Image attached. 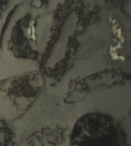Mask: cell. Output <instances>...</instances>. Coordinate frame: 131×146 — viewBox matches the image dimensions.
Instances as JSON below:
<instances>
[{
	"instance_id": "obj_1",
	"label": "cell",
	"mask_w": 131,
	"mask_h": 146,
	"mask_svg": "<svg viewBox=\"0 0 131 146\" xmlns=\"http://www.w3.org/2000/svg\"><path fill=\"white\" fill-rule=\"evenodd\" d=\"M121 127L111 116L86 114L79 118L70 135V146H123Z\"/></svg>"
}]
</instances>
